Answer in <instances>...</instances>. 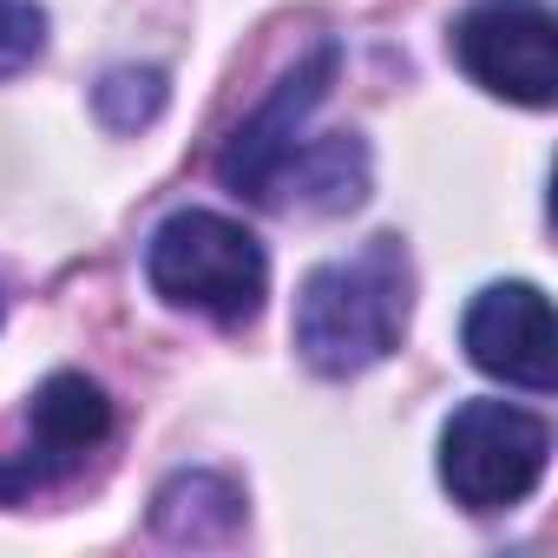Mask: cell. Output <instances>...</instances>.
Masks as SVG:
<instances>
[{"label":"cell","mask_w":558,"mask_h":558,"mask_svg":"<svg viewBox=\"0 0 558 558\" xmlns=\"http://www.w3.org/2000/svg\"><path fill=\"white\" fill-rule=\"evenodd\" d=\"M414 269L401 236H368L355 256L316 263L296 296V349L316 375H362L401 349Z\"/></svg>","instance_id":"obj_1"},{"label":"cell","mask_w":558,"mask_h":558,"mask_svg":"<svg viewBox=\"0 0 558 558\" xmlns=\"http://www.w3.org/2000/svg\"><path fill=\"white\" fill-rule=\"evenodd\" d=\"M145 276L171 310L210 316L217 329H243L269 296L263 243L217 210H171L145 243Z\"/></svg>","instance_id":"obj_2"},{"label":"cell","mask_w":558,"mask_h":558,"mask_svg":"<svg viewBox=\"0 0 558 558\" xmlns=\"http://www.w3.org/2000/svg\"><path fill=\"white\" fill-rule=\"evenodd\" d=\"M551 434L512 401H460L440 427V486L466 512H506L545 480Z\"/></svg>","instance_id":"obj_3"},{"label":"cell","mask_w":558,"mask_h":558,"mask_svg":"<svg viewBox=\"0 0 558 558\" xmlns=\"http://www.w3.org/2000/svg\"><path fill=\"white\" fill-rule=\"evenodd\" d=\"M453 60L493 99L532 112L558 99V21L545 0H473L453 21Z\"/></svg>","instance_id":"obj_4"},{"label":"cell","mask_w":558,"mask_h":558,"mask_svg":"<svg viewBox=\"0 0 558 558\" xmlns=\"http://www.w3.org/2000/svg\"><path fill=\"white\" fill-rule=\"evenodd\" d=\"M336 66H342V47L323 40L303 66H290L283 80H276V93L236 125V138L217 151V178H223L236 197H250V204H276V191H283V171H290L296 151H303L296 132H303V119L323 106Z\"/></svg>","instance_id":"obj_5"},{"label":"cell","mask_w":558,"mask_h":558,"mask_svg":"<svg viewBox=\"0 0 558 558\" xmlns=\"http://www.w3.org/2000/svg\"><path fill=\"white\" fill-rule=\"evenodd\" d=\"M106 434H112L106 388L73 368L47 375L27 401V447L14 460H0V499H27L40 486H60L106 447Z\"/></svg>","instance_id":"obj_6"},{"label":"cell","mask_w":558,"mask_h":558,"mask_svg":"<svg viewBox=\"0 0 558 558\" xmlns=\"http://www.w3.org/2000/svg\"><path fill=\"white\" fill-rule=\"evenodd\" d=\"M460 342L473 355L480 375L525 388V395H551L558 381V329H551V303L538 283H493L473 296Z\"/></svg>","instance_id":"obj_7"},{"label":"cell","mask_w":558,"mask_h":558,"mask_svg":"<svg viewBox=\"0 0 558 558\" xmlns=\"http://www.w3.org/2000/svg\"><path fill=\"white\" fill-rule=\"evenodd\" d=\"M165 106V73H106V86H99V119L112 125V132H132V125H145L151 112Z\"/></svg>","instance_id":"obj_8"},{"label":"cell","mask_w":558,"mask_h":558,"mask_svg":"<svg viewBox=\"0 0 558 558\" xmlns=\"http://www.w3.org/2000/svg\"><path fill=\"white\" fill-rule=\"evenodd\" d=\"M47 47V14L34 0H0V80H14L40 60Z\"/></svg>","instance_id":"obj_9"}]
</instances>
